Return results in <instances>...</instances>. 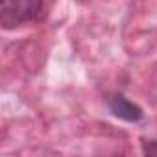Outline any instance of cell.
I'll use <instances>...</instances> for the list:
<instances>
[{
	"instance_id": "cell-1",
	"label": "cell",
	"mask_w": 157,
	"mask_h": 157,
	"mask_svg": "<svg viewBox=\"0 0 157 157\" xmlns=\"http://www.w3.org/2000/svg\"><path fill=\"white\" fill-rule=\"evenodd\" d=\"M41 13V0H0V24L13 30L35 21Z\"/></svg>"
},
{
	"instance_id": "cell-2",
	"label": "cell",
	"mask_w": 157,
	"mask_h": 157,
	"mask_svg": "<svg viewBox=\"0 0 157 157\" xmlns=\"http://www.w3.org/2000/svg\"><path fill=\"white\" fill-rule=\"evenodd\" d=\"M105 102H107V107L111 109V113L115 117L126 120V122H139L144 117L142 115V109L137 104H133L131 100H128L124 94H117V93L115 94H109L105 98Z\"/></svg>"
},
{
	"instance_id": "cell-3",
	"label": "cell",
	"mask_w": 157,
	"mask_h": 157,
	"mask_svg": "<svg viewBox=\"0 0 157 157\" xmlns=\"http://www.w3.org/2000/svg\"><path fill=\"white\" fill-rule=\"evenodd\" d=\"M142 146H144V153H148V155L157 153V142L155 140H146V142H142Z\"/></svg>"
}]
</instances>
